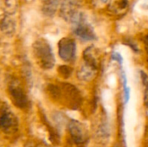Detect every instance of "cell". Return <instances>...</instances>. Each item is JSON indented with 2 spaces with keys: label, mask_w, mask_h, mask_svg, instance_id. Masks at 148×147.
I'll return each mask as SVG.
<instances>
[{
  "label": "cell",
  "mask_w": 148,
  "mask_h": 147,
  "mask_svg": "<svg viewBox=\"0 0 148 147\" xmlns=\"http://www.w3.org/2000/svg\"><path fill=\"white\" fill-rule=\"evenodd\" d=\"M33 54L37 64L43 69L54 67L56 59L49 43L44 39H38L33 43Z\"/></svg>",
  "instance_id": "1"
},
{
  "label": "cell",
  "mask_w": 148,
  "mask_h": 147,
  "mask_svg": "<svg viewBox=\"0 0 148 147\" xmlns=\"http://www.w3.org/2000/svg\"><path fill=\"white\" fill-rule=\"evenodd\" d=\"M61 16L64 20L75 24L82 17L80 7L75 0H64L61 4Z\"/></svg>",
  "instance_id": "2"
},
{
  "label": "cell",
  "mask_w": 148,
  "mask_h": 147,
  "mask_svg": "<svg viewBox=\"0 0 148 147\" xmlns=\"http://www.w3.org/2000/svg\"><path fill=\"white\" fill-rule=\"evenodd\" d=\"M58 54L60 58L66 62H73L76 55V43L74 39L64 37L58 42Z\"/></svg>",
  "instance_id": "3"
},
{
  "label": "cell",
  "mask_w": 148,
  "mask_h": 147,
  "mask_svg": "<svg viewBox=\"0 0 148 147\" xmlns=\"http://www.w3.org/2000/svg\"><path fill=\"white\" fill-rule=\"evenodd\" d=\"M10 100L15 107L20 109H24L29 106V99L23 89L18 83L13 81L8 87Z\"/></svg>",
  "instance_id": "4"
},
{
  "label": "cell",
  "mask_w": 148,
  "mask_h": 147,
  "mask_svg": "<svg viewBox=\"0 0 148 147\" xmlns=\"http://www.w3.org/2000/svg\"><path fill=\"white\" fill-rule=\"evenodd\" d=\"M69 133L73 142L76 145L84 144L88 139V133L86 126L78 120H71L68 125Z\"/></svg>",
  "instance_id": "5"
},
{
  "label": "cell",
  "mask_w": 148,
  "mask_h": 147,
  "mask_svg": "<svg viewBox=\"0 0 148 147\" xmlns=\"http://www.w3.org/2000/svg\"><path fill=\"white\" fill-rule=\"evenodd\" d=\"M18 128L16 117L9 110H4L0 113V131L4 133H15Z\"/></svg>",
  "instance_id": "6"
},
{
  "label": "cell",
  "mask_w": 148,
  "mask_h": 147,
  "mask_svg": "<svg viewBox=\"0 0 148 147\" xmlns=\"http://www.w3.org/2000/svg\"><path fill=\"white\" fill-rule=\"evenodd\" d=\"M74 32L78 37H80L83 41H93L96 37L93 28L84 21L83 17H82L75 24Z\"/></svg>",
  "instance_id": "7"
},
{
  "label": "cell",
  "mask_w": 148,
  "mask_h": 147,
  "mask_svg": "<svg viewBox=\"0 0 148 147\" xmlns=\"http://www.w3.org/2000/svg\"><path fill=\"white\" fill-rule=\"evenodd\" d=\"M97 71V68L90 66L88 64L83 63V65L81 67V68L78 71V78L82 81H90L94 78L95 73Z\"/></svg>",
  "instance_id": "8"
},
{
  "label": "cell",
  "mask_w": 148,
  "mask_h": 147,
  "mask_svg": "<svg viewBox=\"0 0 148 147\" xmlns=\"http://www.w3.org/2000/svg\"><path fill=\"white\" fill-rule=\"evenodd\" d=\"M16 0H0V10L3 11V16H10L16 11Z\"/></svg>",
  "instance_id": "9"
},
{
  "label": "cell",
  "mask_w": 148,
  "mask_h": 147,
  "mask_svg": "<svg viewBox=\"0 0 148 147\" xmlns=\"http://www.w3.org/2000/svg\"><path fill=\"white\" fill-rule=\"evenodd\" d=\"M62 0H43L42 11L47 16H53Z\"/></svg>",
  "instance_id": "10"
},
{
  "label": "cell",
  "mask_w": 148,
  "mask_h": 147,
  "mask_svg": "<svg viewBox=\"0 0 148 147\" xmlns=\"http://www.w3.org/2000/svg\"><path fill=\"white\" fill-rule=\"evenodd\" d=\"M0 29L6 34H12L16 29V23L10 16H3L0 19Z\"/></svg>",
  "instance_id": "11"
},
{
  "label": "cell",
  "mask_w": 148,
  "mask_h": 147,
  "mask_svg": "<svg viewBox=\"0 0 148 147\" xmlns=\"http://www.w3.org/2000/svg\"><path fill=\"white\" fill-rule=\"evenodd\" d=\"M140 80L143 87V95H144V103L148 110V75L143 70L140 71Z\"/></svg>",
  "instance_id": "12"
},
{
  "label": "cell",
  "mask_w": 148,
  "mask_h": 147,
  "mask_svg": "<svg viewBox=\"0 0 148 147\" xmlns=\"http://www.w3.org/2000/svg\"><path fill=\"white\" fill-rule=\"evenodd\" d=\"M122 79H123V88H124V99H125V103L127 104L129 101V98H130V89L127 87V80L124 71H122Z\"/></svg>",
  "instance_id": "13"
},
{
  "label": "cell",
  "mask_w": 148,
  "mask_h": 147,
  "mask_svg": "<svg viewBox=\"0 0 148 147\" xmlns=\"http://www.w3.org/2000/svg\"><path fill=\"white\" fill-rule=\"evenodd\" d=\"M59 73L62 76H64V78H69L70 76L71 73H72V68L70 67H69V66L63 65V66H61L59 68Z\"/></svg>",
  "instance_id": "14"
},
{
  "label": "cell",
  "mask_w": 148,
  "mask_h": 147,
  "mask_svg": "<svg viewBox=\"0 0 148 147\" xmlns=\"http://www.w3.org/2000/svg\"><path fill=\"white\" fill-rule=\"evenodd\" d=\"M24 147H49L47 145L41 143V142H37V141H30L29 143H27Z\"/></svg>",
  "instance_id": "15"
},
{
  "label": "cell",
  "mask_w": 148,
  "mask_h": 147,
  "mask_svg": "<svg viewBox=\"0 0 148 147\" xmlns=\"http://www.w3.org/2000/svg\"><path fill=\"white\" fill-rule=\"evenodd\" d=\"M112 59H113L114 61L118 62L121 65L122 64L123 59H122V56H121V55L120 53H118V52H114L113 55H112Z\"/></svg>",
  "instance_id": "16"
},
{
  "label": "cell",
  "mask_w": 148,
  "mask_h": 147,
  "mask_svg": "<svg viewBox=\"0 0 148 147\" xmlns=\"http://www.w3.org/2000/svg\"><path fill=\"white\" fill-rule=\"evenodd\" d=\"M144 42H145V48H146V50L147 51V53H148V34H147V36H146V38H145Z\"/></svg>",
  "instance_id": "17"
},
{
  "label": "cell",
  "mask_w": 148,
  "mask_h": 147,
  "mask_svg": "<svg viewBox=\"0 0 148 147\" xmlns=\"http://www.w3.org/2000/svg\"><path fill=\"white\" fill-rule=\"evenodd\" d=\"M114 147H119V146H114Z\"/></svg>",
  "instance_id": "18"
}]
</instances>
